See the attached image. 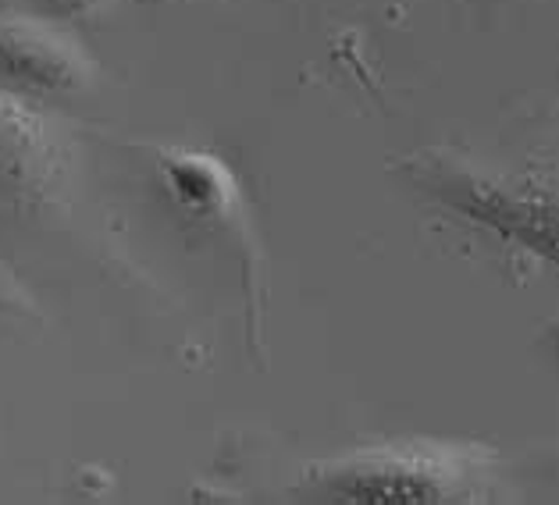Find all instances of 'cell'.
I'll return each instance as SVG.
<instances>
[{"label": "cell", "instance_id": "cell-1", "mask_svg": "<svg viewBox=\"0 0 559 505\" xmlns=\"http://www.w3.org/2000/svg\"><path fill=\"white\" fill-rule=\"evenodd\" d=\"M496 456L463 442H389L310 462L299 491L310 502L346 505H442L488 495Z\"/></svg>", "mask_w": 559, "mask_h": 505}, {"label": "cell", "instance_id": "cell-2", "mask_svg": "<svg viewBox=\"0 0 559 505\" xmlns=\"http://www.w3.org/2000/svg\"><path fill=\"white\" fill-rule=\"evenodd\" d=\"M406 175L439 207L460 221L488 231L492 239L556 264V189L552 179L535 175H499L453 154H414Z\"/></svg>", "mask_w": 559, "mask_h": 505}, {"label": "cell", "instance_id": "cell-3", "mask_svg": "<svg viewBox=\"0 0 559 505\" xmlns=\"http://www.w3.org/2000/svg\"><path fill=\"white\" fill-rule=\"evenodd\" d=\"M64 154L50 121L22 97L0 93V217L33 214L61 182Z\"/></svg>", "mask_w": 559, "mask_h": 505}, {"label": "cell", "instance_id": "cell-4", "mask_svg": "<svg viewBox=\"0 0 559 505\" xmlns=\"http://www.w3.org/2000/svg\"><path fill=\"white\" fill-rule=\"evenodd\" d=\"M90 61L64 36L36 22L0 19V93L11 97H72L90 82Z\"/></svg>", "mask_w": 559, "mask_h": 505}, {"label": "cell", "instance_id": "cell-5", "mask_svg": "<svg viewBox=\"0 0 559 505\" xmlns=\"http://www.w3.org/2000/svg\"><path fill=\"white\" fill-rule=\"evenodd\" d=\"M157 179L160 189L175 203V211L186 214L193 225L203 228H239L247 214L239 179L231 168L207 154V149L165 146L157 154Z\"/></svg>", "mask_w": 559, "mask_h": 505}, {"label": "cell", "instance_id": "cell-6", "mask_svg": "<svg viewBox=\"0 0 559 505\" xmlns=\"http://www.w3.org/2000/svg\"><path fill=\"white\" fill-rule=\"evenodd\" d=\"M0 317H36L29 296L19 289L4 267H0Z\"/></svg>", "mask_w": 559, "mask_h": 505}, {"label": "cell", "instance_id": "cell-7", "mask_svg": "<svg viewBox=\"0 0 559 505\" xmlns=\"http://www.w3.org/2000/svg\"><path fill=\"white\" fill-rule=\"evenodd\" d=\"M47 8L61 11V15H90V11L107 8L111 0H44Z\"/></svg>", "mask_w": 559, "mask_h": 505}]
</instances>
